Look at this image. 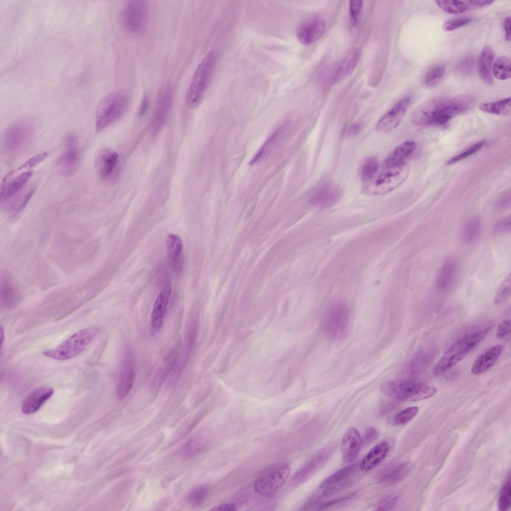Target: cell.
Returning a JSON list of instances; mask_svg holds the SVG:
<instances>
[{
    "label": "cell",
    "mask_w": 511,
    "mask_h": 511,
    "mask_svg": "<svg viewBox=\"0 0 511 511\" xmlns=\"http://www.w3.org/2000/svg\"><path fill=\"white\" fill-rule=\"evenodd\" d=\"M398 500V498L394 497L390 499V500L386 501L385 503H383L382 505L379 506L376 508V510L378 511H387L391 510L396 504Z\"/></svg>",
    "instance_id": "6f0895ef"
},
{
    "label": "cell",
    "mask_w": 511,
    "mask_h": 511,
    "mask_svg": "<svg viewBox=\"0 0 511 511\" xmlns=\"http://www.w3.org/2000/svg\"><path fill=\"white\" fill-rule=\"evenodd\" d=\"M48 153L46 152H43L35 155L21 165L16 171L32 168L46 159Z\"/></svg>",
    "instance_id": "f907efd6"
},
{
    "label": "cell",
    "mask_w": 511,
    "mask_h": 511,
    "mask_svg": "<svg viewBox=\"0 0 511 511\" xmlns=\"http://www.w3.org/2000/svg\"><path fill=\"white\" fill-rule=\"evenodd\" d=\"M99 329L89 327L79 330L68 337L56 347L43 352L47 357L56 360H66L81 354L98 335Z\"/></svg>",
    "instance_id": "8992f818"
},
{
    "label": "cell",
    "mask_w": 511,
    "mask_h": 511,
    "mask_svg": "<svg viewBox=\"0 0 511 511\" xmlns=\"http://www.w3.org/2000/svg\"><path fill=\"white\" fill-rule=\"evenodd\" d=\"M19 291L11 278L4 275L1 280L0 304L4 309L14 307L20 300Z\"/></svg>",
    "instance_id": "4dcf8cb0"
},
{
    "label": "cell",
    "mask_w": 511,
    "mask_h": 511,
    "mask_svg": "<svg viewBox=\"0 0 511 511\" xmlns=\"http://www.w3.org/2000/svg\"><path fill=\"white\" fill-rule=\"evenodd\" d=\"M410 172L407 162L387 167L370 181L365 191L371 195H379L388 193L400 186L407 179Z\"/></svg>",
    "instance_id": "ba28073f"
},
{
    "label": "cell",
    "mask_w": 511,
    "mask_h": 511,
    "mask_svg": "<svg viewBox=\"0 0 511 511\" xmlns=\"http://www.w3.org/2000/svg\"><path fill=\"white\" fill-rule=\"evenodd\" d=\"M407 472V466L405 464L391 465L380 474L379 481L392 484L397 483L405 477Z\"/></svg>",
    "instance_id": "d590c367"
},
{
    "label": "cell",
    "mask_w": 511,
    "mask_h": 511,
    "mask_svg": "<svg viewBox=\"0 0 511 511\" xmlns=\"http://www.w3.org/2000/svg\"><path fill=\"white\" fill-rule=\"evenodd\" d=\"M172 101V89L168 86L162 90L157 100L150 125L152 134H157L164 126L170 111Z\"/></svg>",
    "instance_id": "5bb4252c"
},
{
    "label": "cell",
    "mask_w": 511,
    "mask_h": 511,
    "mask_svg": "<svg viewBox=\"0 0 511 511\" xmlns=\"http://www.w3.org/2000/svg\"><path fill=\"white\" fill-rule=\"evenodd\" d=\"M149 105V99L147 95H144L142 98L141 103L140 104L138 110V115L139 116H143L148 108Z\"/></svg>",
    "instance_id": "680465c9"
},
{
    "label": "cell",
    "mask_w": 511,
    "mask_h": 511,
    "mask_svg": "<svg viewBox=\"0 0 511 511\" xmlns=\"http://www.w3.org/2000/svg\"><path fill=\"white\" fill-rule=\"evenodd\" d=\"M510 320H504L499 324L497 329L496 336L498 338H503L507 336L510 333Z\"/></svg>",
    "instance_id": "816d5d0a"
},
{
    "label": "cell",
    "mask_w": 511,
    "mask_h": 511,
    "mask_svg": "<svg viewBox=\"0 0 511 511\" xmlns=\"http://www.w3.org/2000/svg\"><path fill=\"white\" fill-rule=\"evenodd\" d=\"M167 255L173 269L180 273L183 266V244L181 238L178 235L170 234L165 240Z\"/></svg>",
    "instance_id": "d4e9b609"
},
{
    "label": "cell",
    "mask_w": 511,
    "mask_h": 511,
    "mask_svg": "<svg viewBox=\"0 0 511 511\" xmlns=\"http://www.w3.org/2000/svg\"><path fill=\"white\" fill-rule=\"evenodd\" d=\"M482 224L481 220L474 217L469 220L464 225L462 232V240L468 245L477 243L481 236Z\"/></svg>",
    "instance_id": "836d02e7"
},
{
    "label": "cell",
    "mask_w": 511,
    "mask_h": 511,
    "mask_svg": "<svg viewBox=\"0 0 511 511\" xmlns=\"http://www.w3.org/2000/svg\"><path fill=\"white\" fill-rule=\"evenodd\" d=\"M379 167L378 160L374 157L367 159L362 164L360 170L361 180L369 182L376 175Z\"/></svg>",
    "instance_id": "ab89813d"
},
{
    "label": "cell",
    "mask_w": 511,
    "mask_h": 511,
    "mask_svg": "<svg viewBox=\"0 0 511 511\" xmlns=\"http://www.w3.org/2000/svg\"><path fill=\"white\" fill-rule=\"evenodd\" d=\"M53 393L54 389L51 387H41L34 390L23 400L21 406L22 413L27 415L37 411Z\"/></svg>",
    "instance_id": "484cf974"
},
{
    "label": "cell",
    "mask_w": 511,
    "mask_h": 511,
    "mask_svg": "<svg viewBox=\"0 0 511 511\" xmlns=\"http://www.w3.org/2000/svg\"><path fill=\"white\" fill-rule=\"evenodd\" d=\"M416 144L413 140L406 141L397 146L388 155L383 162V167L397 165L407 162V160L414 152Z\"/></svg>",
    "instance_id": "1f68e13d"
},
{
    "label": "cell",
    "mask_w": 511,
    "mask_h": 511,
    "mask_svg": "<svg viewBox=\"0 0 511 511\" xmlns=\"http://www.w3.org/2000/svg\"><path fill=\"white\" fill-rule=\"evenodd\" d=\"M362 444V439L356 429L350 428L346 431L341 445L342 459L344 463H352L356 458Z\"/></svg>",
    "instance_id": "44dd1931"
},
{
    "label": "cell",
    "mask_w": 511,
    "mask_h": 511,
    "mask_svg": "<svg viewBox=\"0 0 511 511\" xmlns=\"http://www.w3.org/2000/svg\"><path fill=\"white\" fill-rule=\"evenodd\" d=\"M363 4L362 0H351L349 2V10L353 25H356L357 23Z\"/></svg>",
    "instance_id": "bcb514c9"
},
{
    "label": "cell",
    "mask_w": 511,
    "mask_h": 511,
    "mask_svg": "<svg viewBox=\"0 0 511 511\" xmlns=\"http://www.w3.org/2000/svg\"><path fill=\"white\" fill-rule=\"evenodd\" d=\"M472 20L470 18H458L446 21L443 24V29L450 31L469 23Z\"/></svg>",
    "instance_id": "7dc6e473"
},
{
    "label": "cell",
    "mask_w": 511,
    "mask_h": 511,
    "mask_svg": "<svg viewBox=\"0 0 511 511\" xmlns=\"http://www.w3.org/2000/svg\"><path fill=\"white\" fill-rule=\"evenodd\" d=\"M171 293V288L167 285L158 295L154 303L151 317V330L153 334L160 330Z\"/></svg>",
    "instance_id": "d6986e66"
},
{
    "label": "cell",
    "mask_w": 511,
    "mask_h": 511,
    "mask_svg": "<svg viewBox=\"0 0 511 511\" xmlns=\"http://www.w3.org/2000/svg\"><path fill=\"white\" fill-rule=\"evenodd\" d=\"M457 272V264L455 260L447 258L442 263L437 274L435 287L440 291L448 289L453 283Z\"/></svg>",
    "instance_id": "f1b7e54d"
},
{
    "label": "cell",
    "mask_w": 511,
    "mask_h": 511,
    "mask_svg": "<svg viewBox=\"0 0 511 511\" xmlns=\"http://www.w3.org/2000/svg\"><path fill=\"white\" fill-rule=\"evenodd\" d=\"M485 144V140L480 141L472 145L469 148L452 157L445 162L446 165H451L457 163L479 151Z\"/></svg>",
    "instance_id": "b9f144b4"
},
{
    "label": "cell",
    "mask_w": 511,
    "mask_h": 511,
    "mask_svg": "<svg viewBox=\"0 0 511 511\" xmlns=\"http://www.w3.org/2000/svg\"><path fill=\"white\" fill-rule=\"evenodd\" d=\"M389 450V446L386 442L377 444L362 459L359 464L360 470L367 472L378 466L387 456Z\"/></svg>",
    "instance_id": "f546056e"
},
{
    "label": "cell",
    "mask_w": 511,
    "mask_h": 511,
    "mask_svg": "<svg viewBox=\"0 0 511 511\" xmlns=\"http://www.w3.org/2000/svg\"><path fill=\"white\" fill-rule=\"evenodd\" d=\"M359 470V464H352L328 477L321 484L317 492L306 504L304 510L311 508L320 499L333 495L350 487L357 479Z\"/></svg>",
    "instance_id": "52a82bcc"
},
{
    "label": "cell",
    "mask_w": 511,
    "mask_h": 511,
    "mask_svg": "<svg viewBox=\"0 0 511 511\" xmlns=\"http://www.w3.org/2000/svg\"><path fill=\"white\" fill-rule=\"evenodd\" d=\"M361 57V51L355 48L351 50L346 56L330 72L328 76L332 83L338 82L349 75L356 67Z\"/></svg>",
    "instance_id": "7402d4cb"
},
{
    "label": "cell",
    "mask_w": 511,
    "mask_h": 511,
    "mask_svg": "<svg viewBox=\"0 0 511 511\" xmlns=\"http://www.w3.org/2000/svg\"><path fill=\"white\" fill-rule=\"evenodd\" d=\"M349 323L347 306L341 301H335L326 308L322 319L321 327L327 337L332 340H338L347 334Z\"/></svg>",
    "instance_id": "9c48e42d"
},
{
    "label": "cell",
    "mask_w": 511,
    "mask_h": 511,
    "mask_svg": "<svg viewBox=\"0 0 511 511\" xmlns=\"http://www.w3.org/2000/svg\"><path fill=\"white\" fill-rule=\"evenodd\" d=\"M351 497H352V495H350L349 496H347V497L339 499H337V500H333V501H331L327 502V503H326L325 504H322L320 506H319L318 507V510H325V509H327L328 508H330L331 507L334 506H335V505H337L338 504L342 503L344 501H345L350 499Z\"/></svg>",
    "instance_id": "9f6ffc18"
},
{
    "label": "cell",
    "mask_w": 511,
    "mask_h": 511,
    "mask_svg": "<svg viewBox=\"0 0 511 511\" xmlns=\"http://www.w3.org/2000/svg\"><path fill=\"white\" fill-rule=\"evenodd\" d=\"M511 228V216H507L498 222L494 227V231L496 233H510Z\"/></svg>",
    "instance_id": "681fc988"
},
{
    "label": "cell",
    "mask_w": 511,
    "mask_h": 511,
    "mask_svg": "<svg viewBox=\"0 0 511 511\" xmlns=\"http://www.w3.org/2000/svg\"><path fill=\"white\" fill-rule=\"evenodd\" d=\"M410 101V97L405 96L397 101L378 120L376 131L380 133H387L397 127L403 119Z\"/></svg>",
    "instance_id": "4fadbf2b"
},
{
    "label": "cell",
    "mask_w": 511,
    "mask_h": 511,
    "mask_svg": "<svg viewBox=\"0 0 511 511\" xmlns=\"http://www.w3.org/2000/svg\"><path fill=\"white\" fill-rule=\"evenodd\" d=\"M381 391L386 396L401 401H416L434 396L437 389L433 385L411 379H400L383 383Z\"/></svg>",
    "instance_id": "3957f363"
},
{
    "label": "cell",
    "mask_w": 511,
    "mask_h": 511,
    "mask_svg": "<svg viewBox=\"0 0 511 511\" xmlns=\"http://www.w3.org/2000/svg\"><path fill=\"white\" fill-rule=\"evenodd\" d=\"M290 468L287 463L274 465L266 469L256 479L254 483L255 491L264 496L275 493L283 485L288 478Z\"/></svg>",
    "instance_id": "30bf717a"
},
{
    "label": "cell",
    "mask_w": 511,
    "mask_h": 511,
    "mask_svg": "<svg viewBox=\"0 0 511 511\" xmlns=\"http://www.w3.org/2000/svg\"><path fill=\"white\" fill-rule=\"evenodd\" d=\"M361 130V125L359 123L352 124L348 128L347 134L350 136L358 134Z\"/></svg>",
    "instance_id": "94428289"
},
{
    "label": "cell",
    "mask_w": 511,
    "mask_h": 511,
    "mask_svg": "<svg viewBox=\"0 0 511 511\" xmlns=\"http://www.w3.org/2000/svg\"><path fill=\"white\" fill-rule=\"evenodd\" d=\"M199 445L194 440L189 441L183 449V454L186 457L190 458L193 456L198 451Z\"/></svg>",
    "instance_id": "f5cc1de1"
},
{
    "label": "cell",
    "mask_w": 511,
    "mask_h": 511,
    "mask_svg": "<svg viewBox=\"0 0 511 511\" xmlns=\"http://www.w3.org/2000/svg\"><path fill=\"white\" fill-rule=\"evenodd\" d=\"M325 28V22L322 18L318 16H310L303 20L298 26L297 37L302 44H310L322 36Z\"/></svg>",
    "instance_id": "2e32d148"
},
{
    "label": "cell",
    "mask_w": 511,
    "mask_h": 511,
    "mask_svg": "<svg viewBox=\"0 0 511 511\" xmlns=\"http://www.w3.org/2000/svg\"><path fill=\"white\" fill-rule=\"evenodd\" d=\"M511 98L499 101L481 103L479 108L483 112L500 116L507 117L511 114Z\"/></svg>",
    "instance_id": "e575fe53"
},
{
    "label": "cell",
    "mask_w": 511,
    "mask_h": 511,
    "mask_svg": "<svg viewBox=\"0 0 511 511\" xmlns=\"http://www.w3.org/2000/svg\"><path fill=\"white\" fill-rule=\"evenodd\" d=\"M342 195V190L339 186L332 184H326L311 195L309 202L314 207L328 208L336 204Z\"/></svg>",
    "instance_id": "e0dca14e"
},
{
    "label": "cell",
    "mask_w": 511,
    "mask_h": 511,
    "mask_svg": "<svg viewBox=\"0 0 511 511\" xmlns=\"http://www.w3.org/2000/svg\"><path fill=\"white\" fill-rule=\"evenodd\" d=\"M503 350L501 344L492 346L475 360L471 368V372L474 375L482 373L490 369L501 356Z\"/></svg>",
    "instance_id": "83f0119b"
},
{
    "label": "cell",
    "mask_w": 511,
    "mask_h": 511,
    "mask_svg": "<svg viewBox=\"0 0 511 511\" xmlns=\"http://www.w3.org/2000/svg\"><path fill=\"white\" fill-rule=\"evenodd\" d=\"M511 485L510 478L502 487L498 501V507L500 511L508 510L511 507Z\"/></svg>",
    "instance_id": "7bdbcfd3"
},
{
    "label": "cell",
    "mask_w": 511,
    "mask_h": 511,
    "mask_svg": "<svg viewBox=\"0 0 511 511\" xmlns=\"http://www.w3.org/2000/svg\"><path fill=\"white\" fill-rule=\"evenodd\" d=\"M474 60L472 56H467L463 58L458 63L457 69L458 71L462 74H468L470 73L474 66Z\"/></svg>",
    "instance_id": "c3c4849f"
},
{
    "label": "cell",
    "mask_w": 511,
    "mask_h": 511,
    "mask_svg": "<svg viewBox=\"0 0 511 511\" xmlns=\"http://www.w3.org/2000/svg\"><path fill=\"white\" fill-rule=\"evenodd\" d=\"M135 379V369L130 351L125 350L122 358L116 388L118 398H125L131 390Z\"/></svg>",
    "instance_id": "9a60e30c"
},
{
    "label": "cell",
    "mask_w": 511,
    "mask_h": 511,
    "mask_svg": "<svg viewBox=\"0 0 511 511\" xmlns=\"http://www.w3.org/2000/svg\"><path fill=\"white\" fill-rule=\"evenodd\" d=\"M331 454L329 449H323L318 452L302 467L294 475L293 481L296 484H300L310 478L323 466Z\"/></svg>",
    "instance_id": "ffe728a7"
},
{
    "label": "cell",
    "mask_w": 511,
    "mask_h": 511,
    "mask_svg": "<svg viewBox=\"0 0 511 511\" xmlns=\"http://www.w3.org/2000/svg\"><path fill=\"white\" fill-rule=\"evenodd\" d=\"M445 70L446 67L443 65H438L430 68L423 77L422 84L427 87L436 85L443 77Z\"/></svg>",
    "instance_id": "74e56055"
},
{
    "label": "cell",
    "mask_w": 511,
    "mask_h": 511,
    "mask_svg": "<svg viewBox=\"0 0 511 511\" xmlns=\"http://www.w3.org/2000/svg\"><path fill=\"white\" fill-rule=\"evenodd\" d=\"M148 14L145 1L132 0L125 2L120 13V20L123 27L128 32L135 33L141 31L146 23Z\"/></svg>",
    "instance_id": "7c38bea8"
},
{
    "label": "cell",
    "mask_w": 511,
    "mask_h": 511,
    "mask_svg": "<svg viewBox=\"0 0 511 511\" xmlns=\"http://www.w3.org/2000/svg\"><path fill=\"white\" fill-rule=\"evenodd\" d=\"M237 510V506L234 503H223L219 505L213 509L211 511H236Z\"/></svg>",
    "instance_id": "11a10c76"
},
{
    "label": "cell",
    "mask_w": 511,
    "mask_h": 511,
    "mask_svg": "<svg viewBox=\"0 0 511 511\" xmlns=\"http://www.w3.org/2000/svg\"><path fill=\"white\" fill-rule=\"evenodd\" d=\"M494 323L490 322L476 330L466 333L452 344L443 354L434 368L440 375L452 368L475 348L489 334Z\"/></svg>",
    "instance_id": "7a4b0ae2"
},
{
    "label": "cell",
    "mask_w": 511,
    "mask_h": 511,
    "mask_svg": "<svg viewBox=\"0 0 511 511\" xmlns=\"http://www.w3.org/2000/svg\"><path fill=\"white\" fill-rule=\"evenodd\" d=\"M33 133V124L29 120L23 119L15 122L4 134V149L9 154L19 153L28 145Z\"/></svg>",
    "instance_id": "8fae6325"
},
{
    "label": "cell",
    "mask_w": 511,
    "mask_h": 511,
    "mask_svg": "<svg viewBox=\"0 0 511 511\" xmlns=\"http://www.w3.org/2000/svg\"><path fill=\"white\" fill-rule=\"evenodd\" d=\"M418 408L413 406L408 407L398 413L393 419V424L399 426L410 421L417 414Z\"/></svg>",
    "instance_id": "f6af8a7d"
},
{
    "label": "cell",
    "mask_w": 511,
    "mask_h": 511,
    "mask_svg": "<svg viewBox=\"0 0 511 511\" xmlns=\"http://www.w3.org/2000/svg\"><path fill=\"white\" fill-rule=\"evenodd\" d=\"M118 154L109 148H102L97 153L95 158V167L98 176L103 179L108 178L113 173L117 164Z\"/></svg>",
    "instance_id": "603a6c76"
},
{
    "label": "cell",
    "mask_w": 511,
    "mask_h": 511,
    "mask_svg": "<svg viewBox=\"0 0 511 511\" xmlns=\"http://www.w3.org/2000/svg\"><path fill=\"white\" fill-rule=\"evenodd\" d=\"M209 491V487L206 485L199 486L193 489L189 497V502L192 506L194 507L201 506L206 500Z\"/></svg>",
    "instance_id": "ee69618b"
},
{
    "label": "cell",
    "mask_w": 511,
    "mask_h": 511,
    "mask_svg": "<svg viewBox=\"0 0 511 511\" xmlns=\"http://www.w3.org/2000/svg\"><path fill=\"white\" fill-rule=\"evenodd\" d=\"M472 97L459 95L450 98L438 96L423 102L411 114L412 123L419 126H440L470 108Z\"/></svg>",
    "instance_id": "6da1fadb"
},
{
    "label": "cell",
    "mask_w": 511,
    "mask_h": 511,
    "mask_svg": "<svg viewBox=\"0 0 511 511\" xmlns=\"http://www.w3.org/2000/svg\"><path fill=\"white\" fill-rule=\"evenodd\" d=\"M216 60V52L211 50L197 66L185 95V102L188 108L194 109L200 104L210 82Z\"/></svg>",
    "instance_id": "277c9868"
},
{
    "label": "cell",
    "mask_w": 511,
    "mask_h": 511,
    "mask_svg": "<svg viewBox=\"0 0 511 511\" xmlns=\"http://www.w3.org/2000/svg\"><path fill=\"white\" fill-rule=\"evenodd\" d=\"M494 58V51L488 46L484 48L479 56V73L481 79L487 85H491L493 83L492 67Z\"/></svg>",
    "instance_id": "d6a6232c"
},
{
    "label": "cell",
    "mask_w": 511,
    "mask_h": 511,
    "mask_svg": "<svg viewBox=\"0 0 511 511\" xmlns=\"http://www.w3.org/2000/svg\"><path fill=\"white\" fill-rule=\"evenodd\" d=\"M511 292V277L509 274L499 287L494 298V304L500 305L504 303L510 296Z\"/></svg>",
    "instance_id": "60d3db41"
},
{
    "label": "cell",
    "mask_w": 511,
    "mask_h": 511,
    "mask_svg": "<svg viewBox=\"0 0 511 511\" xmlns=\"http://www.w3.org/2000/svg\"><path fill=\"white\" fill-rule=\"evenodd\" d=\"M129 106L128 96L121 90H113L99 101L96 110V127L100 131L120 118Z\"/></svg>",
    "instance_id": "5b68a950"
},
{
    "label": "cell",
    "mask_w": 511,
    "mask_h": 511,
    "mask_svg": "<svg viewBox=\"0 0 511 511\" xmlns=\"http://www.w3.org/2000/svg\"><path fill=\"white\" fill-rule=\"evenodd\" d=\"M63 174L69 175L73 173L79 164V150L77 137L69 135L65 141V148L59 161Z\"/></svg>",
    "instance_id": "ac0fdd59"
},
{
    "label": "cell",
    "mask_w": 511,
    "mask_h": 511,
    "mask_svg": "<svg viewBox=\"0 0 511 511\" xmlns=\"http://www.w3.org/2000/svg\"><path fill=\"white\" fill-rule=\"evenodd\" d=\"M3 338H4V331H3V328H2V326H1V327H0V341H1V345H2V344Z\"/></svg>",
    "instance_id": "6125c7cd"
},
{
    "label": "cell",
    "mask_w": 511,
    "mask_h": 511,
    "mask_svg": "<svg viewBox=\"0 0 511 511\" xmlns=\"http://www.w3.org/2000/svg\"><path fill=\"white\" fill-rule=\"evenodd\" d=\"M511 62L506 56H502L496 60L492 67V73L498 79L504 80L511 77Z\"/></svg>",
    "instance_id": "8d00e7d4"
},
{
    "label": "cell",
    "mask_w": 511,
    "mask_h": 511,
    "mask_svg": "<svg viewBox=\"0 0 511 511\" xmlns=\"http://www.w3.org/2000/svg\"><path fill=\"white\" fill-rule=\"evenodd\" d=\"M378 432L374 427H369L364 432L362 442L365 444H369L375 440L378 437Z\"/></svg>",
    "instance_id": "db71d44e"
},
{
    "label": "cell",
    "mask_w": 511,
    "mask_h": 511,
    "mask_svg": "<svg viewBox=\"0 0 511 511\" xmlns=\"http://www.w3.org/2000/svg\"><path fill=\"white\" fill-rule=\"evenodd\" d=\"M283 129L279 128L272 133L265 142L263 146L256 153L250 163L253 164L262 159L271 150L278 139L280 137Z\"/></svg>",
    "instance_id": "f35d334b"
},
{
    "label": "cell",
    "mask_w": 511,
    "mask_h": 511,
    "mask_svg": "<svg viewBox=\"0 0 511 511\" xmlns=\"http://www.w3.org/2000/svg\"><path fill=\"white\" fill-rule=\"evenodd\" d=\"M504 28L505 31V37L507 40H511V16L505 18L504 21Z\"/></svg>",
    "instance_id": "91938a15"
},
{
    "label": "cell",
    "mask_w": 511,
    "mask_h": 511,
    "mask_svg": "<svg viewBox=\"0 0 511 511\" xmlns=\"http://www.w3.org/2000/svg\"><path fill=\"white\" fill-rule=\"evenodd\" d=\"M438 6L445 12L459 14L465 11L486 7L494 2L493 0H437Z\"/></svg>",
    "instance_id": "cb8c5ba5"
},
{
    "label": "cell",
    "mask_w": 511,
    "mask_h": 511,
    "mask_svg": "<svg viewBox=\"0 0 511 511\" xmlns=\"http://www.w3.org/2000/svg\"><path fill=\"white\" fill-rule=\"evenodd\" d=\"M32 171H26L13 178H5L1 186L0 197L5 202L14 196L24 187L32 175Z\"/></svg>",
    "instance_id": "4316f807"
}]
</instances>
